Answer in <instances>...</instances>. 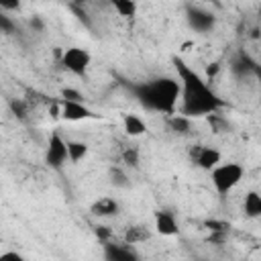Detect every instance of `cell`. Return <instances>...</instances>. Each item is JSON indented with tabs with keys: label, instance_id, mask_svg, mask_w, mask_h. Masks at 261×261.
Segmentation results:
<instances>
[{
	"label": "cell",
	"instance_id": "3957f363",
	"mask_svg": "<svg viewBox=\"0 0 261 261\" xmlns=\"http://www.w3.org/2000/svg\"><path fill=\"white\" fill-rule=\"evenodd\" d=\"M243 167L239 163H218L210 169L212 175V186L220 196H226L230 190H234L239 186V181L243 179Z\"/></svg>",
	"mask_w": 261,
	"mask_h": 261
},
{
	"label": "cell",
	"instance_id": "277c9868",
	"mask_svg": "<svg viewBox=\"0 0 261 261\" xmlns=\"http://www.w3.org/2000/svg\"><path fill=\"white\" fill-rule=\"evenodd\" d=\"M90 61H92V55L82 47H69L61 53V65L75 75L86 73V69L90 67Z\"/></svg>",
	"mask_w": 261,
	"mask_h": 261
},
{
	"label": "cell",
	"instance_id": "7c38bea8",
	"mask_svg": "<svg viewBox=\"0 0 261 261\" xmlns=\"http://www.w3.org/2000/svg\"><path fill=\"white\" fill-rule=\"evenodd\" d=\"M243 208H245V214L249 216V218H257V216H261V196H259V192H249L247 196H245V204H243Z\"/></svg>",
	"mask_w": 261,
	"mask_h": 261
},
{
	"label": "cell",
	"instance_id": "ffe728a7",
	"mask_svg": "<svg viewBox=\"0 0 261 261\" xmlns=\"http://www.w3.org/2000/svg\"><path fill=\"white\" fill-rule=\"evenodd\" d=\"M0 33H14V22L0 10Z\"/></svg>",
	"mask_w": 261,
	"mask_h": 261
},
{
	"label": "cell",
	"instance_id": "44dd1931",
	"mask_svg": "<svg viewBox=\"0 0 261 261\" xmlns=\"http://www.w3.org/2000/svg\"><path fill=\"white\" fill-rule=\"evenodd\" d=\"M10 108H12V112H14L18 118H24V116H27V106H24L22 100H12V102H10Z\"/></svg>",
	"mask_w": 261,
	"mask_h": 261
},
{
	"label": "cell",
	"instance_id": "603a6c76",
	"mask_svg": "<svg viewBox=\"0 0 261 261\" xmlns=\"http://www.w3.org/2000/svg\"><path fill=\"white\" fill-rule=\"evenodd\" d=\"M110 177H112V184H116V186H126V177H124V173L120 171V169H112L110 171Z\"/></svg>",
	"mask_w": 261,
	"mask_h": 261
},
{
	"label": "cell",
	"instance_id": "52a82bcc",
	"mask_svg": "<svg viewBox=\"0 0 261 261\" xmlns=\"http://www.w3.org/2000/svg\"><path fill=\"white\" fill-rule=\"evenodd\" d=\"M61 116L69 122H77V120H88V118H94L96 114L84 104V102H77V100H61Z\"/></svg>",
	"mask_w": 261,
	"mask_h": 261
},
{
	"label": "cell",
	"instance_id": "ac0fdd59",
	"mask_svg": "<svg viewBox=\"0 0 261 261\" xmlns=\"http://www.w3.org/2000/svg\"><path fill=\"white\" fill-rule=\"evenodd\" d=\"M122 161L130 167H137L139 165V149L137 147H128L122 151Z\"/></svg>",
	"mask_w": 261,
	"mask_h": 261
},
{
	"label": "cell",
	"instance_id": "2e32d148",
	"mask_svg": "<svg viewBox=\"0 0 261 261\" xmlns=\"http://www.w3.org/2000/svg\"><path fill=\"white\" fill-rule=\"evenodd\" d=\"M112 6L124 18H130L137 12V0H116V2H112Z\"/></svg>",
	"mask_w": 261,
	"mask_h": 261
},
{
	"label": "cell",
	"instance_id": "7402d4cb",
	"mask_svg": "<svg viewBox=\"0 0 261 261\" xmlns=\"http://www.w3.org/2000/svg\"><path fill=\"white\" fill-rule=\"evenodd\" d=\"M61 98H65V100H77V102H84V96H82L77 90H71V88H63V90H61Z\"/></svg>",
	"mask_w": 261,
	"mask_h": 261
},
{
	"label": "cell",
	"instance_id": "4fadbf2b",
	"mask_svg": "<svg viewBox=\"0 0 261 261\" xmlns=\"http://www.w3.org/2000/svg\"><path fill=\"white\" fill-rule=\"evenodd\" d=\"M88 155V145L84 141H67V161L77 163Z\"/></svg>",
	"mask_w": 261,
	"mask_h": 261
},
{
	"label": "cell",
	"instance_id": "d6986e66",
	"mask_svg": "<svg viewBox=\"0 0 261 261\" xmlns=\"http://www.w3.org/2000/svg\"><path fill=\"white\" fill-rule=\"evenodd\" d=\"M204 224H206L208 230H212V232H222V234H226V230L230 228L228 222H224V220H206Z\"/></svg>",
	"mask_w": 261,
	"mask_h": 261
},
{
	"label": "cell",
	"instance_id": "4316f807",
	"mask_svg": "<svg viewBox=\"0 0 261 261\" xmlns=\"http://www.w3.org/2000/svg\"><path fill=\"white\" fill-rule=\"evenodd\" d=\"M216 69H218V65H216V63H214L212 67H208V75H212V73H216Z\"/></svg>",
	"mask_w": 261,
	"mask_h": 261
},
{
	"label": "cell",
	"instance_id": "e0dca14e",
	"mask_svg": "<svg viewBox=\"0 0 261 261\" xmlns=\"http://www.w3.org/2000/svg\"><path fill=\"white\" fill-rule=\"evenodd\" d=\"M110 259H133V251L130 249H122V247H114V245H108V253H106Z\"/></svg>",
	"mask_w": 261,
	"mask_h": 261
},
{
	"label": "cell",
	"instance_id": "7a4b0ae2",
	"mask_svg": "<svg viewBox=\"0 0 261 261\" xmlns=\"http://www.w3.org/2000/svg\"><path fill=\"white\" fill-rule=\"evenodd\" d=\"M137 100L149 108L163 114H173L179 100V82L175 77H155L143 84L133 86Z\"/></svg>",
	"mask_w": 261,
	"mask_h": 261
},
{
	"label": "cell",
	"instance_id": "5bb4252c",
	"mask_svg": "<svg viewBox=\"0 0 261 261\" xmlns=\"http://www.w3.org/2000/svg\"><path fill=\"white\" fill-rule=\"evenodd\" d=\"M167 124H169V128H171L173 133H177V135H186V133H190L192 118H188V116H184V114H173V116H169Z\"/></svg>",
	"mask_w": 261,
	"mask_h": 261
},
{
	"label": "cell",
	"instance_id": "8992f818",
	"mask_svg": "<svg viewBox=\"0 0 261 261\" xmlns=\"http://www.w3.org/2000/svg\"><path fill=\"white\" fill-rule=\"evenodd\" d=\"M190 157H192V161H194L198 167H202V169H206V171H210V169H212L214 165H218L220 159H222L220 151L214 149V147H208V145H196V147H192Z\"/></svg>",
	"mask_w": 261,
	"mask_h": 261
},
{
	"label": "cell",
	"instance_id": "9a60e30c",
	"mask_svg": "<svg viewBox=\"0 0 261 261\" xmlns=\"http://www.w3.org/2000/svg\"><path fill=\"white\" fill-rule=\"evenodd\" d=\"M147 239H149V232H147V228H143V226H130V228L124 232L126 245H137V243H143V241H147Z\"/></svg>",
	"mask_w": 261,
	"mask_h": 261
},
{
	"label": "cell",
	"instance_id": "484cf974",
	"mask_svg": "<svg viewBox=\"0 0 261 261\" xmlns=\"http://www.w3.org/2000/svg\"><path fill=\"white\" fill-rule=\"evenodd\" d=\"M8 257H10V259H20L18 253H4V255H0V259H8Z\"/></svg>",
	"mask_w": 261,
	"mask_h": 261
},
{
	"label": "cell",
	"instance_id": "6da1fadb",
	"mask_svg": "<svg viewBox=\"0 0 261 261\" xmlns=\"http://www.w3.org/2000/svg\"><path fill=\"white\" fill-rule=\"evenodd\" d=\"M173 65L179 77V114L188 118H200V116H212L216 110L224 106V102L214 94V90L206 84V80L192 69L184 59L173 57Z\"/></svg>",
	"mask_w": 261,
	"mask_h": 261
},
{
	"label": "cell",
	"instance_id": "5b68a950",
	"mask_svg": "<svg viewBox=\"0 0 261 261\" xmlns=\"http://www.w3.org/2000/svg\"><path fill=\"white\" fill-rule=\"evenodd\" d=\"M45 161L53 169H59V167L65 165V161H67V141L59 133H51L49 143H47V151H45Z\"/></svg>",
	"mask_w": 261,
	"mask_h": 261
},
{
	"label": "cell",
	"instance_id": "f1b7e54d",
	"mask_svg": "<svg viewBox=\"0 0 261 261\" xmlns=\"http://www.w3.org/2000/svg\"><path fill=\"white\" fill-rule=\"evenodd\" d=\"M108 2H110V4H112V2H116V0H108Z\"/></svg>",
	"mask_w": 261,
	"mask_h": 261
},
{
	"label": "cell",
	"instance_id": "ba28073f",
	"mask_svg": "<svg viewBox=\"0 0 261 261\" xmlns=\"http://www.w3.org/2000/svg\"><path fill=\"white\" fill-rule=\"evenodd\" d=\"M186 14H188L190 27L194 31H198V33H208L214 27V14L208 12V10H202V8H196V6H188Z\"/></svg>",
	"mask_w": 261,
	"mask_h": 261
},
{
	"label": "cell",
	"instance_id": "9c48e42d",
	"mask_svg": "<svg viewBox=\"0 0 261 261\" xmlns=\"http://www.w3.org/2000/svg\"><path fill=\"white\" fill-rule=\"evenodd\" d=\"M155 230L163 237H173L177 232V222L173 218V214L169 212H157L155 214Z\"/></svg>",
	"mask_w": 261,
	"mask_h": 261
},
{
	"label": "cell",
	"instance_id": "30bf717a",
	"mask_svg": "<svg viewBox=\"0 0 261 261\" xmlns=\"http://www.w3.org/2000/svg\"><path fill=\"white\" fill-rule=\"evenodd\" d=\"M90 212H92L94 216H114V214H118V202H116L114 198H108V196L98 198V200L92 204Z\"/></svg>",
	"mask_w": 261,
	"mask_h": 261
},
{
	"label": "cell",
	"instance_id": "cb8c5ba5",
	"mask_svg": "<svg viewBox=\"0 0 261 261\" xmlns=\"http://www.w3.org/2000/svg\"><path fill=\"white\" fill-rule=\"evenodd\" d=\"M20 6V0H0V10H16Z\"/></svg>",
	"mask_w": 261,
	"mask_h": 261
},
{
	"label": "cell",
	"instance_id": "83f0119b",
	"mask_svg": "<svg viewBox=\"0 0 261 261\" xmlns=\"http://www.w3.org/2000/svg\"><path fill=\"white\" fill-rule=\"evenodd\" d=\"M202 2H218V0H202Z\"/></svg>",
	"mask_w": 261,
	"mask_h": 261
},
{
	"label": "cell",
	"instance_id": "8fae6325",
	"mask_svg": "<svg viewBox=\"0 0 261 261\" xmlns=\"http://www.w3.org/2000/svg\"><path fill=\"white\" fill-rule=\"evenodd\" d=\"M122 128L128 137H141L147 133V124L137 114H124L122 116Z\"/></svg>",
	"mask_w": 261,
	"mask_h": 261
},
{
	"label": "cell",
	"instance_id": "d4e9b609",
	"mask_svg": "<svg viewBox=\"0 0 261 261\" xmlns=\"http://www.w3.org/2000/svg\"><path fill=\"white\" fill-rule=\"evenodd\" d=\"M96 234L106 241V239L110 237V230H108V226H96Z\"/></svg>",
	"mask_w": 261,
	"mask_h": 261
}]
</instances>
